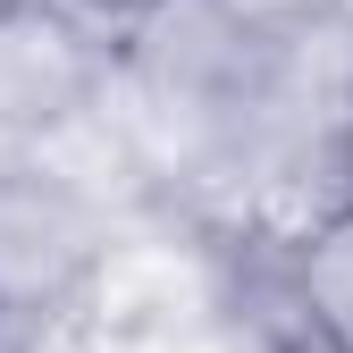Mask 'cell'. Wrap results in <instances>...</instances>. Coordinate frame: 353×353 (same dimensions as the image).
<instances>
[{
  "mask_svg": "<svg viewBox=\"0 0 353 353\" xmlns=\"http://www.w3.org/2000/svg\"><path fill=\"white\" fill-rule=\"evenodd\" d=\"M236 312V244L202 228L194 210L118 219L101 252L84 261L76 294L51 320H68L93 353H168Z\"/></svg>",
  "mask_w": 353,
  "mask_h": 353,
  "instance_id": "6da1fadb",
  "label": "cell"
},
{
  "mask_svg": "<svg viewBox=\"0 0 353 353\" xmlns=\"http://www.w3.org/2000/svg\"><path fill=\"white\" fill-rule=\"evenodd\" d=\"M118 59L93 34H76L42 0H0V152L34 143L51 118H68L84 93H101Z\"/></svg>",
  "mask_w": 353,
  "mask_h": 353,
  "instance_id": "7a4b0ae2",
  "label": "cell"
},
{
  "mask_svg": "<svg viewBox=\"0 0 353 353\" xmlns=\"http://www.w3.org/2000/svg\"><path fill=\"white\" fill-rule=\"evenodd\" d=\"M286 286L303 303V328L328 353H353V202H336L320 228L286 252Z\"/></svg>",
  "mask_w": 353,
  "mask_h": 353,
  "instance_id": "3957f363",
  "label": "cell"
},
{
  "mask_svg": "<svg viewBox=\"0 0 353 353\" xmlns=\"http://www.w3.org/2000/svg\"><path fill=\"white\" fill-rule=\"evenodd\" d=\"M219 9H236L252 34H294V26H312V17L345 9V0H219Z\"/></svg>",
  "mask_w": 353,
  "mask_h": 353,
  "instance_id": "277c9868",
  "label": "cell"
}]
</instances>
